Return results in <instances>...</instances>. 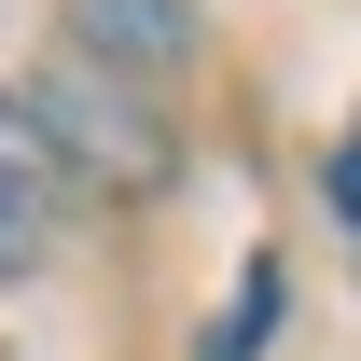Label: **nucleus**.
<instances>
[{"label":"nucleus","mask_w":361,"mask_h":361,"mask_svg":"<svg viewBox=\"0 0 361 361\" xmlns=\"http://www.w3.org/2000/svg\"><path fill=\"white\" fill-rule=\"evenodd\" d=\"M70 56H97V70L153 84V70H180V56H195V0H70Z\"/></svg>","instance_id":"obj_3"},{"label":"nucleus","mask_w":361,"mask_h":361,"mask_svg":"<svg viewBox=\"0 0 361 361\" xmlns=\"http://www.w3.org/2000/svg\"><path fill=\"white\" fill-rule=\"evenodd\" d=\"M319 195H334V223H348V250H361V126L334 139V167H319Z\"/></svg>","instance_id":"obj_5"},{"label":"nucleus","mask_w":361,"mask_h":361,"mask_svg":"<svg viewBox=\"0 0 361 361\" xmlns=\"http://www.w3.org/2000/svg\"><path fill=\"white\" fill-rule=\"evenodd\" d=\"M278 306H292V264H278V250H250V264H236V292H223V319L195 334V361H264Z\"/></svg>","instance_id":"obj_4"},{"label":"nucleus","mask_w":361,"mask_h":361,"mask_svg":"<svg viewBox=\"0 0 361 361\" xmlns=\"http://www.w3.org/2000/svg\"><path fill=\"white\" fill-rule=\"evenodd\" d=\"M70 195H84V180H70V153H56L42 97L0 84V278H28L56 250V209H70Z\"/></svg>","instance_id":"obj_2"},{"label":"nucleus","mask_w":361,"mask_h":361,"mask_svg":"<svg viewBox=\"0 0 361 361\" xmlns=\"http://www.w3.org/2000/svg\"><path fill=\"white\" fill-rule=\"evenodd\" d=\"M42 126H56V153H70V180H84V195L167 180V111H153V84L97 70V56H70V70L42 84Z\"/></svg>","instance_id":"obj_1"}]
</instances>
